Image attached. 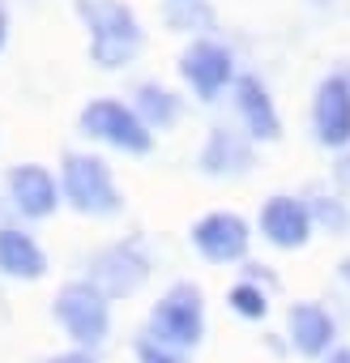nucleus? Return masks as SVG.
Segmentation results:
<instances>
[{
  "mask_svg": "<svg viewBox=\"0 0 350 363\" xmlns=\"http://www.w3.org/2000/svg\"><path fill=\"white\" fill-rule=\"evenodd\" d=\"M81 18L98 69H120L141 52V22L124 0H81Z\"/></svg>",
  "mask_w": 350,
  "mask_h": 363,
  "instance_id": "1",
  "label": "nucleus"
},
{
  "mask_svg": "<svg viewBox=\"0 0 350 363\" xmlns=\"http://www.w3.org/2000/svg\"><path fill=\"white\" fill-rule=\"evenodd\" d=\"M60 197H64L77 214H90V218H111V214H120V206H124L111 167H107L103 158H94V154H64V167H60Z\"/></svg>",
  "mask_w": 350,
  "mask_h": 363,
  "instance_id": "2",
  "label": "nucleus"
},
{
  "mask_svg": "<svg viewBox=\"0 0 350 363\" xmlns=\"http://www.w3.org/2000/svg\"><path fill=\"white\" fill-rule=\"evenodd\" d=\"M154 342L171 350H193L205 337V299L193 282H175L154 308H149V333Z\"/></svg>",
  "mask_w": 350,
  "mask_h": 363,
  "instance_id": "3",
  "label": "nucleus"
},
{
  "mask_svg": "<svg viewBox=\"0 0 350 363\" xmlns=\"http://www.w3.org/2000/svg\"><path fill=\"white\" fill-rule=\"evenodd\" d=\"M56 320L60 329L73 337L77 350H94L107 342L111 333V308H107V295L90 282H64L56 291Z\"/></svg>",
  "mask_w": 350,
  "mask_h": 363,
  "instance_id": "4",
  "label": "nucleus"
},
{
  "mask_svg": "<svg viewBox=\"0 0 350 363\" xmlns=\"http://www.w3.org/2000/svg\"><path fill=\"white\" fill-rule=\"evenodd\" d=\"M81 133L111 145V150H124V154H145L154 145V133L120 99H90L81 107Z\"/></svg>",
  "mask_w": 350,
  "mask_h": 363,
  "instance_id": "5",
  "label": "nucleus"
},
{
  "mask_svg": "<svg viewBox=\"0 0 350 363\" xmlns=\"http://www.w3.org/2000/svg\"><path fill=\"white\" fill-rule=\"evenodd\" d=\"M180 77L193 86V94L201 103H214L227 86H235V56L214 39H197L180 56Z\"/></svg>",
  "mask_w": 350,
  "mask_h": 363,
  "instance_id": "6",
  "label": "nucleus"
},
{
  "mask_svg": "<svg viewBox=\"0 0 350 363\" xmlns=\"http://www.w3.org/2000/svg\"><path fill=\"white\" fill-rule=\"evenodd\" d=\"M248 244H252V231H248V223H244L239 214H231V210H214V214L197 218V227H193V248H197L205 261H214V265L244 261Z\"/></svg>",
  "mask_w": 350,
  "mask_h": 363,
  "instance_id": "7",
  "label": "nucleus"
},
{
  "mask_svg": "<svg viewBox=\"0 0 350 363\" xmlns=\"http://www.w3.org/2000/svg\"><path fill=\"white\" fill-rule=\"evenodd\" d=\"M149 278V261H145V252L137 248V244H111V248H103V252H94V261H90V286H98L107 299L111 295H132L141 282Z\"/></svg>",
  "mask_w": 350,
  "mask_h": 363,
  "instance_id": "8",
  "label": "nucleus"
},
{
  "mask_svg": "<svg viewBox=\"0 0 350 363\" xmlns=\"http://www.w3.org/2000/svg\"><path fill=\"white\" fill-rule=\"evenodd\" d=\"M312 128H316V141L329 145V150H346L350 145V82L341 73H333V77H324L316 86Z\"/></svg>",
  "mask_w": 350,
  "mask_h": 363,
  "instance_id": "9",
  "label": "nucleus"
},
{
  "mask_svg": "<svg viewBox=\"0 0 350 363\" xmlns=\"http://www.w3.org/2000/svg\"><path fill=\"white\" fill-rule=\"evenodd\" d=\"M261 235H265L273 248L295 252V248H303V244L312 240V210H307L299 197L278 193V197H269V201L261 206Z\"/></svg>",
  "mask_w": 350,
  "mask_h": 363,
  "instance_id": "10",
  "label": "nucleus"
},
{
  "mask_svg": "<svg viewBox=\"0 0 350 363\" xmlns=\"http://www.w3.org/2000/svg\"><path fill=\"white\" fill-rule=\"evenodd\" d=\"M286 333H290V346H295L303 359H324V354L337 346V320H333L320 303H312V299L290 303V312H286Z\"/></svg>",
  "mask_w": 350,
  "mask_h": 363,
  "instance_id": "11",
  "label": "nucleus"
},
{
  "mask_svg": "<svg viewBox=\"0 0 350 363\" xmlns=\"http://www.w3.org/2000/svg\"><path fill=\"white\" fill-rule=\"evenodd\" d=\"M9 201L26 214V218H52L60 206V184L56 175L39 162H22L9 171Z\"/></svg>",
  "mask_w": 350,
  "mask_h": 363,
  "instance_id": "12",
  "label": "nucleus"
},
{
  "mask_svg": "<svg viewBox=\"0 0 350 363\" xmlns=\"http://www.w3.org/2000/svg\"><path fill=\"white\" fill-rule=\"evenodd\" d=\"M235 107L244 116V128L252 141H278L282 137V116L269 99V90L256 77H235Z\"/></svg>",
  "mask_w": 350,
  "mask_h": 363,
  "instance_id": "13",
  "label": "nucleus"
},
{
  "mask_svg": "<svg viewBox=\"0 0 350 363\" xmlns=\"http://www.w3.org/2000/svg\"><path fill=\"white\" fill-rule=\"evenodd\" d=\"M0 274L22 278V282H39L47 274V252L39 248V240L30 231L0 227Z\"/></svg>",
  "mask_w": 350,
  "mask_h": 363,
  "instance_id": "14",
  "label": "nucleus"
},
{
  "mask_svg": "<svg viewBox=\"0 0 350 363\" xmlns=\"http://www.w3.org/2000/svg\"><path fill=\"white\" fill-rule=\"evenodd\" d=\"M201 167L210 175H244L252 167V145L231 128H214L201 150Z\"/></svg>",
  "mask_w": 350,
  "mask_h": 363,
  "instance_id": "15",
  "label": "nucleus"
},
{
  "mask_svg": "<svg viewBox=\"0 0 350 363\" xmlns=\"http://www.w3.org/2000/svg\"><path fill=\"white\" fill-rule=\"evenodd\" d=\"M132 111L141 116V124H145L149 133L180 120V103H175V94H171V90H162V86H141V90H137V107H132Z\"/></svg>",
  "mask_w": 350,
  "mask_h": 363,
  "instance_id": "16",
  "label": "nucleus"
},
{
  "mask_svg": "<svg viewBox=\"0 0 350 363\" xmlns=\"http://www.w3.org/2000/svg\"><path fill=\"white\" fill-rule=\"evenodd\" d=\"M227 303H231V312L244 316V320H261V316L269 312V295H265L256 282H235L231 295H227Z\"/></svg>",
  "mask_w": 350,
  "mask_h": 363,
  "instance_id": "17",
  "label": "nucleus"
},
{
  "mask_svg": "<svg viewBox=\"0 0 350 363\" xmlns=\"http://www.w3.org/2000/svg\"><path fill=\"white\" fill-rule=\"evenodd\" d=\"M137 359H141V363H184L180 350H171V346H162V342H154V337H141V342H137Z\"/></svg>",
  "mask_w": 350,
  "mask_h": 363,
  "instance_id": "18",
  "label": "nucleus"
},
{
  "mask_svg": "<svg viewBox=\"0 0 350 363\" xmlns=\"http://www.w3.org/2000/svg\"><path fill=\"white\" fill-rule=\"evenodd\" d=\"M52 363H94V354L90 350H69V354H56Z\"/></svg>",
  "mask_w": 350,
  "mask_h": 363,
  "instance_id": "19",
  "label": "nucleus"
},
{
  "mask_svg": "<svg viewBox=\"0 0 350 363\" xmlns=\"http://www.w3.org/2000/svg\"><path fill=\"white\" fill-rule=\"evenodd\" d=\"M324 363H350V350H346V346H333V350L324 354Z\"/></svg>",
  "mask_w": 350,
  "mask_h": 363,
  "instance_id": "20",
  "label": "nucleus"
},
{
  "mask_svg": "<svg viewBox=\"0 0 350 363\" xmlns=\"http://www.w3.org/2000/svg\"><path fill=\"white\" fill-rule=\"evenodd\" d=\"M5 39H9V13H5V5H0V48H5Z\"/></svg>",
  "mask_w": 350,
  "mask_h": 363,
  "instance_id": "21",
  "label": "nucleus"
},
{
  "mask_svg": "<svg viewBox=\"0 0 350 363\" xmlns=\"http://www.w3.org/2000/svg\"><path fill=\"white\" fill-rule=\"evenodd\" d=\"M337 179H341V184H346V189H350V154H346V158H341V167H337Z\"/></svg>",
  "mask_w": 350,
  "mask_h": 363,
  "instance_id": "22",
  "label": "nucleus"
},
{
  "mask_svg": "<svg viewBox=\"0 0 350 363\" xmlns=\"http://www.w3.org/2000/svg\"><path fill=\"white\" fill-rule=\"evenodd\" d=\"M341 278H346V282H350V261H346V265H341Z\"/></svg>",
  "mask_w": 350,
  "mask_h": 363,
  "instance_id": "23",
  "label": "nucleus"
}]
</instances>
